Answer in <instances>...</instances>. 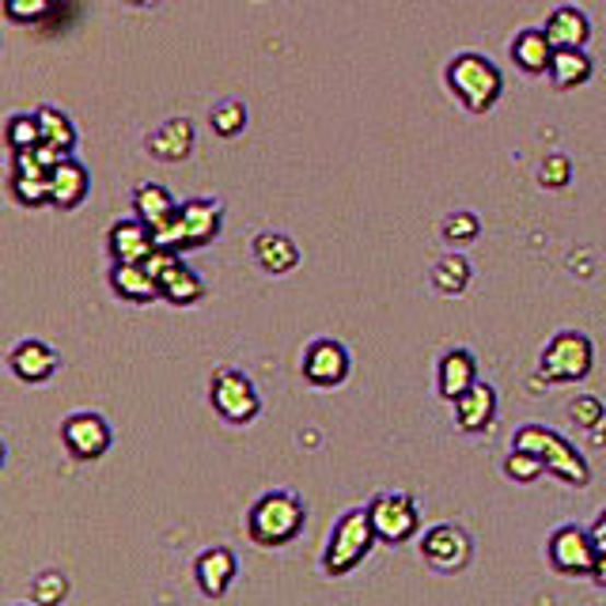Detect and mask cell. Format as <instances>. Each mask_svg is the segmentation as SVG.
Here are the masks:
<instances>
[{
    "instance_id": "6da1fadb",
    "label": "cell",
    "mask_w": 606,
    "mask_h": 606,
    "mask_svg": "<svg viewBox=\"0 0 606 606\" xmlns=\"http://www.w3.org/2000/svg\"><path fill=\"white\" fill-rule=\"evenodd\" d=\"M307 512L303 501L289 489H273V493L258 497L247 515V538L261 550H277V546H289L292 538H300Z\"/></svg>"
},
{
    "instance_id": "7a4b0ae2",
    "label": "cell",
    "mask_w": 606,
    "mask_h": 606,
    "mask_svg": "<svg viewBox=\"0 0 606 606\" xmlns=\"http://www.w3.org/2000/svg\"><path fill=\"white\" fill-rule=\"evenodd\" d=\"M447 88H452V95L470 114H486V110H493L497 100H501L504 77L486 54L466 50L447 61Z\"/></svg>"
},
{
    "instance_id": "3957f363",
    "label": "cell",
    "mask_w": 606,
    "mask_h": 606,
    "mask_svg": "<svg viewBox=\"0 0 606 606\" xmlns=\"http://www.w3.org/2000/svg\"><path fill=\"white\" fill-rule=\"evenodd\" d=\"M512 447L535 452L546 463V474L561 478L564 486L584 489L587 481H592V466H587V458L580 455L576 447H572L569 440L561 436V432L546 429V424H523V429H515Z\"/></svg>"
},
{
    "instance_id": "277c9868",
    "label": "cell",
    "mask_w": 606,
    "mask_h": 606,
    "mask_svg": "<svg viewBox=\"0 0 606 606\" xmlns=\"http://www.w3.org/2000/svg\"><path fill=\"white\" fill-rule=\"evenodd\" d=\"M375 543H380V535H375L372 512L368 508H349L330 531V543H326V553H323V572L334 580L349 576L372 553Z\"/></svg>"
},
{
    "instance_id": "5b68a950",
    "label": "cell",
    "mask_w": 606,
    "mask_h": 606,
    "mask_svg": "<svg viewBox=\"0 0 606 606\" xmlns=\"http://www.w3.org/2000/svg\"><path fill=\"white\" fill-rule=\"evenodd\" d=\"M224 224V209L212 198H190L178 205V212L163 228H155V243L175 250H201L205 243H212Z\"/></svg>"
},
{
    "instance_id": "8992f818",
    "label": "cell",
    "mask_w": 606,
    "mask_h": 606,
    "mask_svg": "<svg viewBox=\"0 0 606 606\" xmlns=\"http://www.w3.org/2000/svg\"><path fill=\"white\" fill-rule=\"evenodd\" d=\"M592 364H595L592 338L580 330H561L546 341L543 360H538V375L546 383H576L592 372Z\"/></svg>"
},
{
    "instance_id": "52a82bcc",
    "label": "cell",
    "mask_w": 606,
    "mask_h": 606,
    "mask_svg": "<svg viewBox=\"0 0 606 606\" xmlns=\"http://www.w3.org/2000/svg\"><path fill=\"white\" fill-rule=\"evenodd\" d=\"M209 403L228 424H250L261 409L258 387H254V380L247 372H240V368H217L212 372Z\"/></svg>"
},
{
    "instance_id": "ba28073f",
    "label": "cell",
    "mask_w": 606,
    "mask_h": 606,
    "mask_svg": "<svg viewBox=\"0 0 606 606\" xmlns=\"http://www.w3.org/2000/svg\"><path fill=\"white\" fill-rule=\"evenodd\" d=\"M546 557H550V569L561 576H592L595 561H599V546H595L592 531L564 523L546 543Z\"/></svg>"
},
{
    "instance_id": "9c48e42d",
    "label": "cell",
    "mask_w": 606,
    "mask_h": 606,
    "mask_svg": "<svg viewBox=\"0 0 606 606\" xmlns=\"http://www.w3.org/2000/svg\"><path fill=\"white\" fill-rule=\"evenodd\" d=\"M368 512H372L380 543H409V538L421 531V512H417L413 497H409L406 489L380 493L372 504H368Z\"/></svg>"
},
{
    "instance_id": "30bf717a",
    "label": "cell",
    "mask_w": 606,
    "mask_h": 606,
    "mask_svg": "<svg viewBox=\"0 0 606 606\" xmlns=\"http://www.w3.org/2000/svg\"><path fill=\"white\" fill-rule=\"evenodd\" d=\"M61 444H65V452L72 458H80V463H95V458H103L110 452L114 432H110V424H106V417L84 409V413H72L61 421Z\"/></svg>"
},
{
    "instance_id": "8fae6325",
    "label": "cell",
    "mask_w": 606,
    "mask_h": 606,
    "mask_svg": "<svg viewBox=\"0 0 606 606\" xmlns=\"http://www.w3.org/2000/svg\"><path fill=\"white\" fill-rule=\"evenodd\" d=\"M470 535H466L463 527H455V523H436V527L424 531L421 538V557L432 564L436 572H463L466 564H470Z\"/></svg>"
},
{
    "instance_id": "7c38bea8",
    "label": "cell",
    "mask_w": 606,
    "mask_h": 606,
    "mask_svg": "<svg viewBox=\"0 0 606 606\" xmlns=\"http://www.w3.org/2000/svg\"><path fill=\"white\" fill-rule=\"evenodd\" d=\"M303 380L311 387H338L349 375V349L338 338H315L303 349Z\"/></svg>"
},
{
    "instance_id": "4fadbf2b",
    "label": "cell",
    "mask_w": 606,
    "mask_h": 606,
    "mask_svg": "<svg viewBox=\"0 0 606 606\" xmlns=\"http://www.w3.org/2000/svg\"><path fill=\"white\" fill-rule=\"evenodd\" d=\"M8 186H12V198L27 209H43L50 205V167L38 160L35 149L27 152H12V175H8Z\"/></svg>"
},
{
    "instance_id": "5bb4252c",
    "label": "cell",
    "mask_w": 606,
    "mask_h": 606,
    "mask_svg": "<svg viewBox=\"0 0 606 606\" xmlns=\"http://www.w3.org/2000/svg\"><path fill=\"white\" fill-rule=\"evenodd\" d=\"M57 364H61V357L54 353L46 341L38 338H23L12 346V353H8V368L15 372V380L23 383H46L54 380Z\"/></svg>"
},
{
    "instance_id": "9a60e30c",
    "label": "cell",
    "mask_w": 606,
    "mask_h": 606,
    "mask_svg": "<svg viewBox=\"0 0 606 606\" xmlns=\"http://www.w3.org/2000/svg\"><path fill=\"white\" fill-rule=\"evenodd\" d=\"M106 250L114 261H144L155 250V232L152 224H144L141 217L133 220H118L106 232Z\"/></svg>"
},
{
    "instance_id": "2e32d148",
    "label": "cell",
    "mask_w": 606,
    "mask_h": 606,
    "mask_svg": "<svg viewBox=\"0 0 606 606\" xmlns=\"http://www.w3.org/2000/svg\"><path fill=\"white\" fill-rule=\"evenodd\" d=\"M88 190H92V178H88V167L80 160H72V155H65L61 163H54L50 167V205L61 212L77 209V205H84Z\"/></svg>"
},
{
    "instance_id": "e0dca14e",
    "label": "cell",
    "mask_w": 606,
    "mask_h": 606,
    "mask_svg": "<svg viewBox=\"0 0 606 606\" xmlns=\"http://www.w3.org/2000/svg\"><path fill=\"white\" fill-rule=\"evenodd\" d=\"M474 383H478V360H474V353H466V349H452V353L440 357L436 395L444 398V403H455V398L466 395Z\"/></svg>"
},
{
    "instance_id": "ac0fdd59",
    "label": "cell",
    "mask_w": 606,
    "mask_h": 606,
    "mask_svg": "<svg viewBox=\"0 0 606 606\" xmlns=\"http://www.w3.org/2000/svg\"><path fill=\"white\" fill-rule=\"evenodd\" d=\"M194 576H198L205 599H220L235 580V553L228 546H212L194 561Z\"/></svg>"
},
{
    "instance_id": "d6986e66",
    "label": "cell",
    "mask_w": 606,
    "mask_h": 606,
    "mask_svg": "<svg viewBox=\"0 0 606 606\" xmlns=\"http://www.w3.org/2000/svg\"><path fill=\"white\" fill-rule=\"evenodd\" d=\"M110 289L126 303H152L160 300V281L144 269V261H114Z\"/></svg>"
},
{
    "instance_id": "ffe728a7",
    "label": "cell",
    "mask_w": 606,
    "mask_h": 606,
    "mask_svg": "<svg viewBox=\"0 0 606 606\" xmlns=\"http://www.w3.org/2000/svg\"><path fill=\"white\" fill-rule=\"evenodd\" d=\"M194 152V121L167 118L155 133H149V155L160 163H183Z\"/></svg>"
},
{
    "instance_id": "44dd1931",
    "label": "cell",
    "mask_w": 606,
    "mask_h": 606,
    "mask_svg": "<svg viewBox=\"0 0 606 606\" xmlns=\"http://www.w3.org/2000/svg\"><path fill=\"white\" fill-rule=\"evenodd\" d=\"M497 417V391L489 383H474L466 395L455 398V421L463 432H486Z\"/></svg>"
},
{
    "instance_id": "7402d4cb",
    "label": "cell",
    "mask_w": 606,
    "mask_h": 606,
    "mask_svg": "<svg viewBox=\"0 0 606 606\" xmlns=\"http://www.w3.org/2000/svg\"><path fill=\"white\" fill-rule=\"evenodd\" d=\"M546 35H550L557 50H576V46H587V38H592V20L584 15V8L561 4L546 20Z\"/></svg>"
},
{
    "instance_id": "603a6c76",
    "label": "cell",
    "mask_w": 606,
    "mask_h": 606,
    "mask_svg": "<svg viewBox=\"0 0 606 606\" xmlns=\"http://www.w3.org/2000/svg\"><path fill=\"white\" fill-rule=\"evenodd\" d=\"M254 261H258L266 273L284 277L300 266V247L284 232H261V235H254Z\"/></svg>"
},
{
    "instance_id": "cb8c5ba5",
    "label": "cell",
    "mask_w": 606,
    "mask_h": 606,
    "mask_svg": "<svg viewBox=\"0 0 606 606\" xmlns=\"http://www.w3.org/2000/svg\"><path fill=\"white\" fill-rule=\"evenodd\" d=\"M553 50H557V46L550 43L546 27L543 31L527 27V31H520V35L512 38V61L520 65L527 77H543V72H550Z\"/></svg>"
},
{
    "instance_id": "d4e9b609",
    "label": "cell",
    "mask_w": 606,
    "mask_h": 606,
    "mask_svg": "<svg viewBox=\"0 0 606 606\" xmlns=\"http://www.w3.org/2000/svg\"><path fill=\"white\" fill-rule=\"evenodd\" d=\"M201 296H205V281L186 266V261L171 266L167 273L160 277V300L171 303V307H194Z\"/></svg>"
},
{
    "instance_id": "484cf974",
    "label": "cell",
    "mask_w": 606,
    "mask_h": 606,
    "mask_svg": "<svg viewBox=\"0 0 606 606\" xmlns=\"http://www.w3.org/2000/svg\"><path fill=\"white\" fill-rule=\"evenodd\" d=\"M133 212L144 220V224H152V232H155V228H163L171 217H175L178 205H175V198H171L167 186L144 183V186H137L133 190Z\"/></svg>"
},
{
    "instance_id": "4316f807",
    "label": "cell",
    "mask_w": 606,
    "mask_h": 606,
    "mask_svg": "<svg viewBox=\"0 0 606 606\" xmlns=\"http://www.w3.org/2000/svg\"><path fill=\"white\" fill-rule=\"evenodd\" d=\"M550 80L557 92H572V88L587 84L592 80V57L584 54V46H576V50H553Z\"/></svg>"
},
{
    "instance_id": "83f0119b",
    "label": "cell",
    "mask_w": 606,
    "mask_h": 606,
    "mask_svg": "<svg viewBox=\"0 0 606 606\" xmlns=\"http://www.w3.org/2000/svg\"><path fill=\"white\" fill-rule=\"evenodd\" d=\"M470 284V261L463 254H444V258L432 266V289L444 292V296H458V292Z\"/></svg>"
},
{
    "instance_id": "f1b7e54d",
    "label": "cell",
    "mask_w": 606,
    "mask_h": 606,
    "mask_svg": "<svg viewBox=\"0 0 606 606\" xmlns=\"http://www.w3.org/2000/svg\"><path fill=\"white\" fill-rule=\"evenodd\" d=\"M38 121H43V144H50V149H57L61 155H72V149H77V129H72L69 114L54 110V106H43V110H38Z\"/></svg>"
},
{
    "instance_id": "f546056e",
    "label": "cell",
    "mask_w": 606,
    "mask_h": 606,
    "mask_svg": "<svg viewBox=\"0 0 606 606\" xmlns=\"http://www.w3.org/2000/svg\"><path fill=\"white\" fill-rule=\"evenodd\" d=\"M4 144L12 152H27L35 144H43V121H38V110L35 114H12L8 118V129H4Z\"/></svg>"
},
{
    "instance_id": "4dcf8cb0",
    "label": "cell",
    "mask_w": 606,
    "mask_h": 606,
    "mask_svg": "<svg viewBox=\"0 0 606 606\" xmlns=\"http://www.w3.org/2000/svg\"><path fill=\"white\" fill-rule=\"evenodd\" d=\"M247 103L240 100H220L217 106L209 110V126L217 137H240L243 129H247Z\"/></svg>"
},
{
    "instance_id": "1f68e13d",
    "label": "cell",
    "mask_w": 606,
    "mask_h": 606,
    "mask_svg": "<svg viewBox=\"0 0 606 606\" xmlns=\"http://www.w3.org/2000/svg\"><path fill=\"white\" fill-rule=\"evenodd\" d=\"M546 470V463L538 458L535 452H523V447H512V455L504 458V474L512 481H520V486H531V481H538Z\"/></svg>"
},
{
    "instance_id": "d6a6232c",
    "label": "cell",
    "mask_w": 606,
    "mask_h": 606,
    "mask_svg": "<svg viewBox=\"0 0 606 606\" xmlns=\"http://www.w3.org/2000/svg\"><path fill=\"white\" fill-rule=\"evenodd\" d=\"M440 232H444L447 243H474L481 232V220H478V212L463 209V212H452V217L440 224Z\"/></svg>"
},
{
    "instance_id": "836d02e7",
    "label": "cell",
    "mask_w": 606,
    "mask_h": 606,
    "mask_svg": "<svg viewBox=\"0 0 606 606\" xmlns=\"http://www.w3.org/2000/svg\"><path fill=\"white\" fill-rule=\"evenodd\" d=\"M538 183L546 186V190H561V186L572 183V163L569 155L561 152H550L543 163H538Z\"/></svg>"
},
{
    "instance_id": "e575fe53",
    "label": "cell",
    "mask_w": 606,
    "mask_h": 606,
    "mask_svg": "<svg viewBox=\"0 0 606 606\" xmlns=\"http://www.w3.org/2000/svg\"><path fill=\"white\" fill-rule=\"evenodd\" d=\"M65 595H69V580H65L61 572H43V576L35 580V587H31L35 606H57Z\"/></svg>"
},
{
    "instance_id": "d590c367",
    "label": "cell",
    "mask_w": 606,
    "mask_h": 606,
    "mask_svg": "<svg viewBox=\"0 0 606 606\" xmlns=\"http://www.w3.org/2000/svg\"><path fill=\"white\" fill-rule=\"evenodd\" d=\"M569 417L580 424V429H595V424H603L606 406H603L599 395H576V403L569 406Z\"/></svg>"
},
{
    "instance_id": "8d00e7d4",
    "label": "cell",
    "mask_w": 606,
    "mask_h": 606,
    "mask_svg": "<svg viewBox=\"0 0 606 606\" xmlns=\"http://www.w3.org/2000/svg\"><path fill=\"white\" fill-rule=\"evenodd\" d=\"M54 0H4V15L12 23H38L46 20Z\"/></svg>"
},
{
    "instance_id": "74e56055",
    "label": "cell",
    "mask_w": 606,
    "mask_h": 606,
    "mask_svg": "<svg viewBox=\"0 0 606 606\" xmlns=\"http://www.w3.org/2000/svg\"><path fill=\"white\" fill-rule=\"evenodd\" d=\"M592 538H595V546H599V553L606 550V508L599 512V520L592 523Z\"/></svg>"
},
{
    "instance_id": "f35d334b",
    "label": "cell",
    "mask_w": 606,
    "mask_h": 606,
    "mask_svg": "<svg viewBox=\"0 0 606 606\" xmlns=\"http://www.w3.org/2000/svg\"><path fill=\"white\" fill-rule=\"evenodd\" d=\"M592 576H595V584L606 587V550L599 553V561H595V572H592Z\"/></svg>"
},
{
    "instance_id": "ab89813d",
    "label": "cell",
    "mask_w": 606,
    "mask_h": 606,
    "mask_svg": "<svg viewBox=\"0 0 606 606\" xmlns=\"http://www.w3.org/2000/svg\"><path fill=\"white\" fill-rule=\"evenodd\" d=\"M129 4H137V8H149V4H155V0H129Z\"/></svg>"
}]
</instances>
